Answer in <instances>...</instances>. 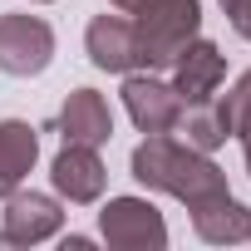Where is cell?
Returning a JSON list of instances; mask_svg holds the SVG:
<instances>
[{"label":"cell","mask_w":251,"mask_h":251,"mask_svg":"<svg viewBox=\"0 0 251 251\" xmlns=\"http://www.w3.org/2000/svg\"><path fill=\"white\" fill-rule=\"evenodd\" d=\"M128 168H133V177L148 187V192H168V197H177V202H207V197H217V192H226V173L207 158V153H197L192 143H182V138H168V133H148L138 148H133V158H128Z\"/></svg>","instance_id":"6da1fadb"},{"label":"cell","mask_w":251,"mask_h":251,"mask_svg":"<svg viewBox=\"0 0 251 251\" xmlns=\"http://www.w3.org/2000/svg\"><path fill=\"white\" fill-rule=\"evenodd\" d=\"M143 69H168L202 30V0H138L128 10Z\"/></svg>","instance_id":"7a4b0ae2"},{"label":"cell","mask_w":251,"mask_h":251,"mask_svg":"<svg viewBox=\"0 0 251 251\" xmlns=\"http://www.w3.org/2000/svg\"><path fill=\"white\" fill-rule=\"evenodd\" d=\"M99 236L113 251H163L168 222L148 197H108V207L99 212Z\"/></svg>","instance_id":"3957f363"},{"label":"cell","mask_w":251,"mask_h":251,"mask_svg":"<svg viewBox=\"0 0 251 251\" xmlns=\"http://www.w3.org/2000/svg\"><path fill=\"white\" fill-rule=\"evenodd\" d=\"M54 59V30L40 15H0V69L30 79L45 74Z\"/></svg>","instance_id":"277c9868"},{"label":"cell","mask_w":251,"mask_h":251,"mask_svg":"<svg viewBox=\"0 0 251 251\" xmlns=\"http://www.w3.org/2000/svg\"><path fill=\"white\" fill-rule=\"evenodd\" d=\"M64 226V207L50 192H10L5 197V226H0V246H40L50 236H59Z\"/></svg>","instance_id":"5b68a950"},{"label":"cell","mask_w":251,"mask_h":251,"mask_svg":"<svg viewBox=\"0 0 251 251\" xmlns=\"http://www.w3.org/2000/svg\"><path fill=\"white\" fill-rule=\"evenodd\" d=\"M123 108L138 123V133H173L182 118V99L168 79L153 74H128L123 79Z\"/></svg>","instance_id":"8992f818"},{"label":"cell","mask_w":251,"mask_h":251,"mask_svg":"<svg viewBox=\"0 0 251 251\" xmlns=\"http://www.w3.org/2000/svg\"><path fill=\"white\" fill-rule=\"evenodd\" d=\"M50 182L64 202L74 207H89L103 197V182H108V168L99 158V148H84V143H64L59 158L50 163Z\"/></svg>","instance_id":"52a82bcc"},{"label":"cell","mask_w":251,"mask_h":251,"mask_svg":"<svg viewBox=\"0 0 251 251\" xmlns=\"http://www.w3.org/2000/svg\"><path fill=\"white\" fill-rule=\"evenodd\" d=\"M84 50H89L94 69H103V74H133V69H143V54H138L128 15H99V20H89Z\"/></svg>","instance_id":"ba28073f"},{"label":"cell","mask_w":251,"mask_h":251,"mask_svg":"<svg viewBox=\"0 0 251 251\" xmlns=\"http://www.w3.org/2000/svg\"><path fill=\"white\" fill-rule=\"evenodd\" d=\"M168 69H173V89H177L182 103L212 99V94L222 89V79H226V59H222V50H217L212 40H187L182 54H177Z\"/></svg>","instance_id":"9c48e42d"},{"label":"cell","mask_w":251,"mask_h":251,"mask_svg":"<svg viewBox=\"0 0 251 251\" xmlns=\"http://www.w3.org/2000/svg\"><path fill=\"white\" fill-rule=\"evenodd\" d=\"M59 133L64 143H84V148H103L113 138V113L108 99L99 89H74L59 108Z\"/></svg>","instance_id":"30bf717a"},{"label":"cell","mask_w":251,"mask_h":251,"mask_svg":"<svg viewBox=\"0 0 251 251\" xmlns=\"http://www.w3.org/2000/svg\"><path fill=\"white\" fill-rule=\"evenodd\" d=\"M187 212H192L197 236H202V241H212V246L251 241V207H246V202H236L231 192H217V197H207V202H192Z\"/></svg>","instance_id":"8fae6325"},{"label":"cell","mask_w":251,"mask_h":251,"mask_svg":"<svg viewBox=\"0 0 251 251\" xmlns=\"http://www.w3.org/2000/svg\"><path fill=\"white\" fill-rule=\"evenodd\" d=\"M40 158V133L25 118H0V197H10Z\"/></svg>","instance_id":"7c38bea8"},{"label":"cell","mask_w":251,"mask_h":251,"mask_svg":"<svg viewBox=\"0 0 251 251\" xmlns=\"http://www.w3.org/2000/svg\"><path fill=\"white\" fill-rule=\"evenodd\" d=\"M173 133H182V143H192L197 153H212V148H222V143L231 138L226 113H222V103H212V99H202V103H182V118H177Z\"/></svg>","instance_id":"4fadbf2b"},{"label":"cell","mask_w":251,"mask_h":251,"mask_svg":"<svg viewBox=\"0 0 251 251\" xmlns=\"http://www.w3.org/2000/svg\"><path fill=\"white\" fill-rule=\"evenodd\" d=\"M222 103V113H226V128H231V138H241V133H251V69L217 99Z\"/></svg>","instance_id":"5bb4252c"},{"label":"cell","mask_w":251,"mask_h":251,"mask_svg":"<svg viewBox=\"0 0 251 251\" xmlns=\"http://www.w3.org/2000/svg\"><path fill=\"white\" fill-rule=\"evenodd\" d=\"M222 15L231 20V30L241 40H251V0H222Z\"/></svg>","instance_id":"9a60e30c"},{"label":"cell","mask_w":251,"mask_h":251,"mask_svg":"<svg viewBox=\"0 0 251 251\" xmlns=\"http://www.w3.org/2000/svg\"><path fill=\"white\" fill-rule=\"evenodd\" d=\"M64 251H89V236H64Z\"/></svg>","instance_id":"2e32d148"},{"label":"cell","mask_w":251,"mask_h":251,"mask_svg":"<svg viewBox=\"0 0 251 251\" xmlns=\"http://www.w3.org/2000/svg\"><path fill=\"white\" fill-rule=\"evenodd\" d=\"M241 158H246V173H251V133H241Z\"/></svg>","instance_id":"e0dca14e"},{"label":"cell","mask_w":251,"mask_h":251,"mask_svg":"<svg viewBox=\"0 0 251 251\" xmlns=\"http://www.w3.org/2000/svg\"><path fill=\"white\" fill-rule=\"evenodd\" d=\"M108 5H113V10H118V15H128V10H133V5H138V0H108Z\"/></svg>","instance_id":"ac0fdd59"},{"label":"cell","mask_w":251,"mask_h":251,"mask_svg":"<svg viewBox=\"0 0 251 251\" xmlns=\"http://www.w3.org/2000/svg\"><path fill=\"white\" fill-rule=\"evenodd\" d=\"M35 5H50V0H35Z\"/></svg>","instance_id":"d6986e66"}]
</instances>
